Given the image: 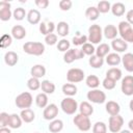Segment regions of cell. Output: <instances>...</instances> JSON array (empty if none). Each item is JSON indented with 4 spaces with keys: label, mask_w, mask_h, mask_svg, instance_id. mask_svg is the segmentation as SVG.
I'll use <instances>...</instances> for the list:
<instances>
[{
    "label": "cell",
    "mask_w": 133,
    "mask_h": 133,
    "mask_svg": "<svg viewBox=\"0 0 133 133\" xmlns=\"http://www.w3.org/2000/svg\"><path fill=\"white\" fill-rule=\"evenodd\" d=\"M45 45L41 42H27L23 45V51L29 55L41 56L45 52Z\"/></svg>",
    "instance_id": "obj_1"
},
{
    "label": "cell",
    "mask_w": 133,
    "mask_h": 133,
    "mask_svg": "<svg viewBox=\"0 0 133 133\" xmlns=\"http://www.w3.org/2000/svg\"><path fill=\"white\" fill-rule=\"evenodd\" d=\"M33 102V98L31 96V94L29 91H24L21 92L20 95H18L15 99V104L18 108H20L21 110L23 109H27L30 108V106L32 105Z\"/></svg>",
    "instance_id": "obj_2"
},
{
    "label": "cell",
    "mask_w": 133,
    "mask_h": 133,
    "mask_svg": "<svg viewBox=\"0 0 133 133\" xmlns=\"http://www.w3.org/2000/svg\"><path fill=\"white\" fill-rule=\"evenodd\" d=\"M60 108L65 114L72 115V114L76 113L77 109H79V106H78V103L75 99H73L72 97H66L63 100H61Z\"/></svg>",
    "instance_id": "obj_3"
},
{
    "label": "cell",
    "mask_w": 133,
    "mask_h": 133,
    "mask_svg": "<svg viewBox=\"0 0 133 133\" xmlns=\"http://www.w3.org/2000/svg\"><path fill=\"white\" fill-rule=\"evenodd\" d=\"M102 37H103V30L101 26L98 24L90 25L88 28V36H87L88 42L92 45L100 44L102 42Z\"/></svg>",
    "instance_id": "obj_4"
},
{
    "label": "cell",
    "mask_w": 133,
    "mask_h": 133,
    "mask_svg": "<svg viewBox=\"0 0 133 133\" xmlns=\"http://www.w3.org/2000/svg\"><path fill=\"white\" fill-rule=\"evenodd\" d=\"M73 123L81 132H87L91 129V122L89 119V116L83 115L81 113H78L74 116Z\"/></svg>",
    "instance_id": "obj_5"
},
{
    "label": "cell",
    "mask_w": 133,
    "mask_h": 133,
    "mask_svg": "<svg viewBox=\"0 0 133 133\" xmlns=\"http://www.w3.org/2000/svg\"><path fill=\"white\" fill-rule=\"evenodd\" d=\"M117 30L122 39H124L126 43H131L132 35H133V28L127 21L119 22L117 26Z\"/></svg>",
    "instance_id": "obj_6"
},
{
    "label": "cell",
    "mask_w": 133,
    "mask_h": 133,
    "mask_svg": "<svg viewBox=\"0 0 133 133\" xmlns=\"http://www.w3.org/2000/svg\"><path fill=\"white\" fill-rule=\"evenodd\" d=\"M85 77V74L83 70L78 69V68H72L66 72V80L70 83H78L83 81Z\"/></svg>",
    "instance_id": "obj_7"
},
{
    "label": "cell",
    "mask_w": 133,
    "mask_h": 133,
    "mask_svg": "<svg viewBox=\"0 0 133 133\" xmlns=\"http://www.w3.org/2000/svg\"><path fill=\"white\" fill-rule=\"evenodd\" d=\"M86 98L91 103H95V104H103L106 101V94L104 91H102L101 89H98V88L90 89L87 92Z\"/></svg>",
    "instance_id": "obj_8"
},
{
    "label": "cell",
    "mask_w": 133,
    "mask_h": 133,
    "mask_svg": "<svg viewBox=\"0 0 133 133\" xmlns=\"http://www.w3.org/2000/svg\"><path fill=\"white\" fill-rule=\"evenodd\" d=\"M123 125H124V118L119 114L110 116L108 119V129L112 133H118L122 130Z\"/></svg>",
    "instance_id": "obj_9"
},
{
    "label": "cell",
    "mask_w": 133,
    "mask_h": 133,
    "mask_svg": "<svg viewBox=\"0 0 133 133\" xmlns=\"http://www.w3.org/2000/svg\"><path fill=\"white\" fill-rule=\"evenodd\" d=\"M84 57V53L81 49H70L63 54V60L65 63H72L75 60L81 59Z\"/></svg>",
    "instance_id": "obj_10"
},
{
    "label": "cell",
    "mask_w": 133,
    "mask_h": 133,
    "mask_svg": "<svg viewBox=\"0 0 133 133\" xmlns=\"http://www.w3.org/2000/svg\"><path fill=\"white\" fill-rule=\"evenodd\" d=\"M121 89L125 96L130 97L133 95V76L132 75H127L122 79Z\"/></svg>",
    "instance_id": "obj_11"
},
{
    "label": "cell",
    "mask_w": 133,
    "mask_h": 133,
    "mask_svg": "<svg viewBox=\"0 0 133 133\" xmlns=\"http://www.w3.org/2000/svg\"><path fill=\"white\" fill-rule=\"evenodd\" d=\"M10 3L7 1H0V20L3 22L9 21L12 12L10 10Z\"/></svg>",
    "instance_id": "obj_12"
},
{
    "label": "cell",
    "mask_w": 133,
    "mask_h": 133,
    "mask_svg": "<svg viewBox=\"0 0 133 133\" xmlns=\"http://www.w3.org/2000/svg\"><path fill=\"white\" fill-rule=\"evenodd\" d=\"M58 115V107L56 104H49L43 111V116L46 121H53Z\"/></svg>",
    "instance_id": "obj_13"
},
{
    "label": "cell",
    "mask_w": 133,
    "mask_h": 133,
    "mask_svg": "<svg viewBox=\"0 0 133 133\" xmlns=\"http://www.w3.org/2000/svg\"><path fill=\"white\" fill-rule=\"evenodd\" d=\"M55 28H56V26H55L54 22L46 20V21H43L39 24V28L38 29H39V32L46 36V35H48L50 33H53Z\"/></svg>",
    "instance_id": "obj_14"
},
{
    "label": "cell",
    "mask_w": 133,
    "mask_h": 133,
    "mask_svg": "<svg viewBox=\"0 0 133 133\" xmlns=\"http://www.w3.org/2000/svg\"><path fill=\"white\" fill-rule=\"evenodd\" d=\"M111 48L115 51V53H123L128 49V43H126L121 37H116L111 42Z\"/></svg>",
    "instance_id": "obj_15"
},
{
    "label": "cell",
    "mask_w": 133,
    "mask_h": 133,
    "mask_svg": "<svg viewBox=\"0 0 133 133\" xmlns=\"http://www.w3.org/2000/svg\"><path fill=\"white\" fill-rule=\"evenodd\" d=\"M105 109H106V112L108 114H110V116H113V115L119 114L121 106L115 101H108L106 103V105H105Z\"/></svg>",
    "instance_id": "obj_16"
},
{
    "label": "cell",
    "mask_w": 133,
    "mask_h": 133,
    "mask_svg": "<svg viewBox=\"0 0 133 133\" xmlns=\"http://www.w3.org/2000/svg\"><path fill=\"white\" fill-rule=\"evenodd\" d=\"M103 34L107 39H112L113 41L114 38H116V36L118 34V30L114 25L108 24V25L105 26V28L103 30Z\"/></svg>",
    "instance_id": "obj_17"
},
{
    "label": "cell",
    "mask_w": 133,
    "mask_h": 133,
    "mask_svg": "<svg viewBox=\"0 0 133 133\" xmlns=\"http://www.w3.org/2000/svg\"><path fill=\"white\" fill-rule=\"evenodd\" d=\"M122 62L127 72L133 73V53H125L122 57Z\"/></svg>",
    "instance_id": "obj_18"
},
{
    "label": "cell",
    "mask_w": 133,
    "mask_h": 133,
    "mask_svg": "<svg viewBox=\"0 0 133 133\" xmlns=\"http://www.w3.org/2000/svg\"><path fill=\"white\" fill-rule=\"evenodd\" d=\"M11 36L15 39H23L26 36V29L22 25H15L11 28Z\"/></svg>",
    "instance_id": "obj_19"
},
{
    "label": "cell",
    "mask_w": 133,
    "mask_h": 133,
    "mask_svg": "<svg viewBox=\"0 0 133 133\" xmlns=\"http://www.w3.org/2000/svg\"><path fill=\"white\" fill-rule=\"evenodd\" d=\"M19 61V56L14 51H8L4 55V62L8 66H15Z\"/></svg>",
    "instance_id": "obj_20"
},
{
    "label": "cell",
    "mask_w": 133,
    "mask_h": 133,
    "mask_svg": "<svg viewBox=\"0 0 133 133\" xmlns=\"http://www.w3.org/2000/svg\"><path fill=\"white\" fill-rule=\"evenodd\" d=\"M27 21L28 23H30L31 25H36L41 22V12L37 10V9H30L28 12H27Z\"/></svg>",
    "instance_id": "obj_21"
},
{
    "label": "cell",
    "mask_w": 133,
    "mask_h": 133,
    "mask_svg": "<svg viewBox=\"0 0 133 133\" xmlns=\"http://www.w3.org/2000/svg\"><path fill=\"white\" fill-rule=\"evenodd\" d=\"M20 116H21V118H22V121H23L24 123L29 124V123H31V122L34 121V118H35V113H34V111H33L32 109L27 108V109L21 110Z\"/></svg>",
    "instance_id": "obj_22"
},
{
    "label": "cell",
    "mask_w": 133,
    "mask_h": 133,
    "mask_svg": "<svg viewBox=\"0 0 133 133\" xmlns=\"http://www.w3.org/2000/svg\"><path fill=\"white\" fill-rule=\"evenodd\" d=\"M30 74L32 77L39 79L46 75V68L43 64H34L30 70Z\"/></svg>",
    "instance_id": "obj_23"
},
{
    "label": "cell",
    "mask_w": 133,
    "mask_h": 133,
    "mask_svg": "<svg viewBox=\"0 0 133 133\" xmlns=\"http://www.w3.org/2000/svg\"><path fill=\"white\" fill-rule=\"evenodd\" d=\"M126 11V6L122 2H115L111 5V12L115 17H122L125 15Z\"/></svg>",
    "instance_id": "obj_24"
},
{
    "label": "cell",
    "mask_w": 133,
    "mask_h": 133,
    "mask_svg": "<svg viewBox=\"0 0 133 133\" xmlns=\"http://www.w3.org/2000/svg\"><path fill=\"white\" fill-rule=\"evenodd\" d=\"M22 118L20 115L17 113H11L9 115V122H8V127L10 129H19L22 126Z\"/></svg>",
    "instance_id": "obj_25"
},
{
    "label": "cell",
    "mask_w": 133,
    "mask_h": 133,
    "mask_svg": "<svg viewBox=\"0 0 133 133\" xmlns=\"http://www.w3.org/2000/svg\"><path fill=\"white\" fill-rule=\"evenodd\" d=\"M48 129H49V131L51 133H59L63 129V122L61 119L55 118V119H53V121L50 122Z\"/></svg>",
    "instance_id": "obj_26"
},
{
    "label": "cell",
    "mask_w": 133,
    "mask_h": 133,
    "mask_svg": "<svg viewBox=\"0 0 133 133\" xmlns=\"http://www.w3.org/2000/svg\"><path fill=\"white\" fill-rule=\"evenodd\" d=\"M56 31H57V34L61 37H65L69 32H70V26L66 22L64 21H61V22H58V24L56 25Z\"/></svg>",
    "instance_id": "obj_27"
},
{
    "label": "cell",
    "mask_w": 133,
    "mask_h": 133,
    "mask_svg": "<svg viewBox=\"0 0 133 133\" xmlns=\"http://www.w3.org/2000/svg\"><path fill=\"white\" fill-rule=\"evenodd\" d=\"M106 63L108 64V65H110V66H115V65H118L119 63H121V61H122V57L117 54V53H115V52H113V53H109L107 56H106Z\"/></svg>",
    "instance_id": "obj_28"
},
{
    "label": "cell",
    "mask_w": 133,
    "mask_h": 133,
    "mask_svg": "<svg viewBox=\"0 0 133 133\" xmlns=\"http://www.w3.org/2000/svg\"><path fill=\"white\" fill-rule=\"evenodd\" d=\"M61 90H62V94L65 95L66 97H73V96H75L77 94L78 88L73 83H65V84L62 85Z\"/></svg>",
    "instance_id": "obj_29"
},
{
    "label": "cell",
    "mask_w": 133,
    "mask_h": 133,
    "mask_svg": "<svg viewBox=\"0 0 133 133\" xmlns=\"http://www.w3.org/2000/svg\"><path fill=\"white\" fill-rule=\"evenodd\" d=\"M122 76H123L122 71H121V69H118V68H110V69L106 72V77H107V78H110V79H112V80H114L115 82L118 81V80H121V79H122Z\"/></svg>",
    "instance_id": "obj_30"
},
{
    "label": "cell",
    "mask_w": 133,
    "mask_h": 133,
    "mask_svg": "<svg viewBox=\"0 0 133 133\" xmlns=\"http://www.w3.org/2000/svg\"><path fill=\"white\" fill-rule=\"evenodd\" d=\"M109 51H110V46L108 44H106V43H102L97 47L96 55L101 57V58H104L109 54Z\"/></svg>",
    "instance_id": "obj_31"
},
{
    "label": "cell",
    "mask_w": 133,
    "mask_h": 133,
    "mask_svg": "<svg viewBox=\"0 0 133 133\" xmlns=\"http://www.w3.org/2000/svg\"><path fill=\"white\" fill-rule=\"evenodd\" d=\"M41 88H42L43 92H45L47 95H52L55 91V84L53 82H51L50 80H43L41 83Z\"/></svg>",
    "instance_id": "obj_32"
},
{
    "label": "cell",
    "mask_w": 133,
    "mask_h": 133,
    "mask_svg": "<svg viewBox=\"0 0 133 133\" xmlns=\"http://www.w3.org/2000/svg\"><path fill=\"white\" fill-rule=\"evenodd\" d=\"M79 111L81 114L83 115H86V116H89L94 113V107L86 101H83L80 103L79 105Z\"/></svg>",
    "instance_id": "obj_33"
},
{
    "label": "cell",
    "mask_w": 133,
    "mask_h": 133,
    "mask_svg": "<svg viewBox=\"0 0 133 133\" xmlns=\"http://www.w3.org/2000/svg\"><path fill=\"white\" fill-rule=\"evenodd\" d=\"M35 104L39 108H46L48 106V95L45 92H39L35 97Z\"/></svg>",
    "instance_id": "obj_34"
},
{
    "label": "cell",
    "mask_w": 133,
    "mask_h": 133,
    "mask_svg": "<svg viewBox=\"0 0 133 133\" xmlns=\"http://www.w3.org/2000/svg\"><path fill=\"white\" fill-rule=\"evenodd\" d=\"M85 17L90 21H96L100 17V12L97 8V6H89L85 10Z\"/></svg>",
    "instance_id": "obj_35"
},
{
    "label": "cell",
    "mask_w": 133,
    "mask_h": 133,
    "mask_svg": "<svg viewBox=\"0 0 133 133\" xmlns=\"http://www.w3.org/2000/svg\"><path fill=\"white\" fill-rule=\"evenodd\" d=\"M88 63H89V65H90L91 68H94V69H100V68H102L103 64H104V58H101V57H99V56H97V55L95 54V55H92V56L89 57Z\"/></svg>",
    "instance_id": "obj_36"
},
{
    "label": "cell",
    "mask_w": 133,
    "mask_h": 133,
    "mask_svg": "<svg viewBox=\"0 0 133 133\" xmlns=\"http://www.w3.org/2000/svg\"><path fill=\"white\" fill-rule=\"evenodd\" d=\"M85 83H86V85H87L89 88L96 89V88H98L99 85H100V79H99L96 75H89V76L86 77Z\"/></svg>",
    "instance_id": "obj_37"
},
{
    "label": "cell",
    "mask_w": 133,
    "mask_h": 133,
    "mask_svg": "<svg viewBox=\"0 0 133 133\" xmlns=\"http://www.w3.org/2000/svg\"><path fill=\"white\" fill-rule=\"evenodd\" d=\"M87 41H88L87 36L84 35V34H80L79 32H77V35H75L72 38V43L75 46H83L84 44L87 43Z\"/></svg>",
    "instance_id": "obj_38"
},
{
    "label": "cell",
    "mask_w": 133,
    "mask_h": 133,
    "mask_svg": "<svg viewBox=\"0 0 133 133\" xmlns=\"http://www.w3.org/2000/svg\"><path fill=\"white\" fill-rule=\"evenodd\" d=\"M12 43V36L11 34H3L0 38V48L1 49H7Z\"/></svg>",
    "instance_id": "obj_39"
},
{
    "label": "cell",
    "mask_w": 133,
    "mask_h": 133,
    "mask_svg": "<svg viewBox=\"0 0 133 133\" xmlns=\"http://www.w3.org/2000/svg\"><path fill=\"white\" fill-rule=\"evenodd\" d=\"M97 8L99 10L100 14H106L108 12L109 10H111V4L109 1H106V0H103V1H100L97 5Z\"/></svg>",
    "instance_id": "obj_40"
},
{
    "label": "cell",
    "mask_w": 133,
    "mask_h": 133,
    "mask_svg": "<svg viewBox=\"0 0 133 133\" xmlns=\"http://www.w3.org/2000/svg\"><path fill=\"white\" fill-rule=\"evenodd\" d=\"M12 17L15 18L16 21H22V20H24L25 17H27V14L23 7H17L12 11Z\"/></svg>",
    "instance_id": "obj_41"
},
{
    "label": "cell",
    "mask_w": 133,
    "mask_h": 133,
    "mask_svg": "<svg viewBox=\"0 0 133 133\" xmlns=\"http://www.w3.org/2000/svg\"><path fill=\"white\" fill-rule=\"evenodd\" d=\"M41 83L42 82H39V79L34 78V77H31L27 81V87L30 90H37L38 88H41Z\"/></svg>",
    "instance_id": "obj_42"
},
{
    "label": "cell",
    "mask_w": 133,
    "mask_h": 133,
    "mask_svg": "<svg viewBox=\"0 0 133 133\" xmlns=\"http://www.w3.org/2000/svg\"><path fill=\"white\" fill-rule=\"evenodd\" d=\"M92 133H107V126L104 122H97L92 126Z\"/></svg>",
    "instance_id": "obj_43"
},
{
    "label": "cell",
    "mask_w": 133,
    "mask_h": 133,
    "mask_svg": "<svg viewBox=\"0 0 133 133\" xmlns=\"http://www.w3.org/2000/svg\"><path fill=\"white\" fill-rule=\"evenodd\" d=\"M70 46H71V44H70V42L68 41V39H65V38H61L60 41H58V43H57V49H58V51H60V52H66V51H69L70 50Z\"/></svg>",
    "instance_id": "obj_44"
},
{
    "label": "cell",
    "mask_w": 133,
    "mask_h": 133,
    "mask_svg": "<svg viewBox=\"0 0 133 133\" xmlns=\"http://www.w3.org/2000/svg\"><path fill=\"white\" fill-rule=\"evenodd\" d=\"M82 52L84 53V55H88V56H92V55H95V53H96V48L94 47V45L92 44H90V43H86V44H84L83 46H82Z\"/></svg>",
    "instance_id": "obj_45"
},
{
    "label": "cell",
    "mask_w": 133,
    "mask_h": 133,
    "mask_svg": "<svg viewBox=\"0 0 133 133\" xmlns=\"http://www.w3.org/2000/svg\"><path fill=\"white\" fill-rule=\"evenodd\" d=\"M45 43L49 46H54L58 43V36L55 33H50L45 36Z\"/></svg>",
    "instance_id": "obj_46"
},
{
    "label": "cell",
    "mask_w": 133,
    "mask_h": 133,
    "mask_svg": "<svg viewBox=\"0 0 133 133\" xmlns=\"http://www.w3.org/2000/svg\"><path fill=\"white\" fill-rule=\"evenodd\" d=\"M102 85H103V87H104L105 89H107V90H111V89H113V88L115 87L116 82H115L114 80L110 79V78L105 77V79L102 81Z\"/></svg>",
    "instance_id": "obj_47"
},
{
    "label": "cell",
    "mask_w": 133,
    "mask_h": 133,
    "mask_svg": "<svg viewBox=\"0 0 133 133\" xmlns=\"http://www.w3.org/2000/svg\"><path fill=\"white\" fill-rule=\"evenodd\" d=\"M58 5H59V8L62 11H68V10L71 9V7L73 5V2L71 0H61V1H59Z\"/></svg>",
    "instance_id": "obj_48"
},
{
    "label": "cell",
    "mask_w": 133,
    "mask_h": 133,
    "mask_svg": "<svg viewBox=\"0 0 133 133\" xmlns=\"http://www.w3.org/2000/svg\"><path fill=\"white\" fill-rule=\"evenodd\" d=\"M9 115L6 112H1L0 113V126L1 127H7L8 122H9Z\"/></svg>",
    "instance_id": "obj_49"
},
{
    "label": "cell",
    "mask_w": 133,
    "mask_h": 133,
    "mask_svg": "<svg viewBox=\"0 0 133 133\" xmlns=\"http://www.w3.org/2000/svg\"><path fill=\"white\" fill-rule=\"evenodd\" d=\"M35 5L38 7V8H42V9H45L48 7L49 5V1L48 0H35Z\"/></svg>",
    "instance_id": "obj_50"
},
{
    "label": "cell",
    "mask_w": 133,
    "mask_h": 133,
    "mask_svg": "<svg viewBox=\"0 0 133 133\" xmlns=\"http://www.w3.org/2000/svg\"><path fill=\"white\" fill-rule=\"evenodd\" d=\"M126 21L130 24V25H133V9H130L127 11L126 14Z\"/></svg>",
    "instance_id": "obj_51"
},
{
    "label": "cell",
    "mask_w": 133,
    "mask_h": 133,
    "mask_svg": "<svg viewBox=\"0 0 133 133\" xmlns=\"http://www.w3.org/2000/svg\"><path fill=\"white\" fill-rule=\"evenodd\" d=\"M0 133H11V131L7 127H1L0 128Z\"/></svg>",
    "instance_id": "obj_52"
},
{
    "label": "cell",
    "mask_w": 133,
    "mask_h": 133,
    "mask_svg": "<svg viewBox=\"0 0 133 133\" xmlns=\"http://www.w3.org/2000/svg\"><path fill=\"white\" fill-rule=\"evenodd\" d=\"M128 127H129V130L131 132H133V119H131L129 123H128Z\"/></svg>",
    "instance_id": "obj_53"
},
{
    "label": "cell",
    "mask_w": 133,
    "mask_h": 133,
    "mask_svg": "<svg viewBox=\"0 0 133 133\" xmlns=\"http://www.w3.org/2000/svg\"><path fill=\"white\" fill-rule=\"evenodd\" d=\"M129 108H130V110L133 112V99L130 101V103H129Z\"/></svg>",
    "instance_id": "obj_54"
},
{
    "label": "cell",
    "mask_w": 133,
    "mask_h": 133,
    "mask_svg": "<svg viewBox=\"0 0 133 133\" xmlns=\"http://www.w3.org/2000/svg\"><path fill=\"white\" fill-rule=\"evenodd\" d=\"M118 133H132L130 130H121Z\"/></svg>",
    "instance_id": "obj_55"
},
{
    "label": "cell",
    "mask_w": 133,
    "mask_h": 133,
    "mask_svg": "<svg viewBox=\"0 0 133 133\" xmlns=\"http://www.w3.org/2000/svg\"><path fill=\"white\" fill-rule=\"evenodd\" d=\"M131 43L133 44V35H132V39H131Z\"/></svg>",
    "instance_id": "obj_56"
},
{
    "label": "cell",
    "mask_w": 133,
    "mask_h": 133,
    "mask_svg": "<svg viewBox=\"0 0 133 133\" xmlns=\"http://www.w3.org/2000/svg\"><path fill=\"white\" fill-rule=\"evenodd\" d=\"M34 133H38V132H34Z\"/></svg>",
    "instance_id": "obj_57"
}]
</instances>
